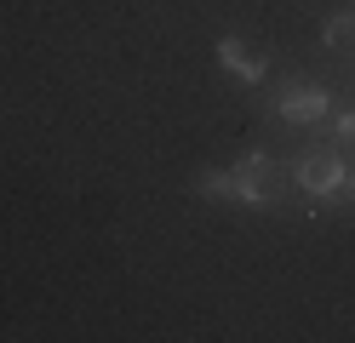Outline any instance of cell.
Segmentation results:
<instances>
[{
    "instance_id": "1",
    "label": "cell",
    "mask_w": 355,
    "mask_h": 343,
    "mask_svg": "<svg viewBox=\"0 0 355 343\" xmlns=\"http://www.w3.org/2000/svg\"><path fill=\"white\" fill-rule=\"evenodd\" d=\"M235 177V200H252V206H270V200H281V166H275V160L270 155H247V160H241V166L230 172Z\"/></svg>"
},
{
    "instance_id": "2",
    "label": "cell",
    "mask_w": 355,
    "mask_h": 343,
    "mask_svg": "<svg viewBox=\"0 0 355 343\" xmlns=\"http://www.w3.org/2000/svg\"><path fill=\"white\" fill-rule=\"evenodd\" d=\"M338 172H344V155L338 149H304L293 160V177H298L304 195H327L332 183H338Z\"/></svg>"
},
{
    "instance_id": "3",
    "label": "cell",
    "mask_w": 355,
    "mask_h": 343,
    "mask_svg": "<svg viewBox=\"0 0 355 343\" xmlns=\"http://www.w3.org/2000/svg\"><path fill=\"white\" fill-rule=\"evenodd\" d=\"M281 114H286V121H298V126L321 121V114H327V91H321V86H304V80H293V86L281 91Z\"/></svg>"
},
{
    "instance_id": "4",
    "label": "cell",
    "mask_w": 355,
    "mask_h": 343,
    "mask_svg": "<svg viewBox=\"0 0 355 343\" xmlns=\"http://www.w3.org/2000/svg\"><path fill=\"white\" fill-rule=\"evenodd\" d=\"M218 63H224L230 75H241V80H247V86H258L263 75H270V63H263V58L252 52L247 40H218Z\"/></svg>"
},
{
    "instance_id": "5",
    "label": "cell",
    "mask_w": 355,
    "mask_h": 343,
    "mask_svg": "<svg viewBox=\"0 0 355 343\" xmlns=\"http://www.w3.org/2000/svg\"><path fill=\"white\" fill-rule=\"evenodd\" d=\"M327 46L332 52H355V12H338L327 23Z\"/></svg>"
},
{
    "instance_id": "6",
    "label": "cell",
    "mask_w": 355,
    "mask_h": 343,
    "mask_svg": "<svg viewBox=\"0 0 355 343\" xmlns=\"http://www.w3.org/2000/svg\"><path fill=\"white\" fill-rule=\"evenodd\" d=\"M201 195H207V200H235V177H230V172H207V177H201Z\"/></svg>"
},
{
    "instance_id": "7",
    "label": "cell",
    "mask_w": 355,
    "mask_h": 343,
    "mask_svg": "<svg viewBox=\"0 0 355 343\" xmlns=\"http://www.w3.org/2000/svg\"><path fill=\"white\" fill-rule=\"evenodd\" d=\"M338 155H355V114L338 121Z\"/></svg>"
}]
</instances>
